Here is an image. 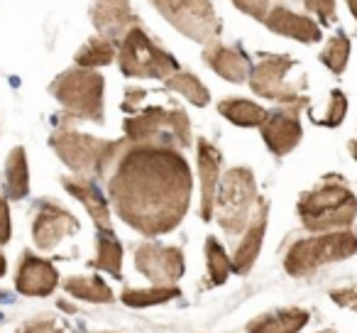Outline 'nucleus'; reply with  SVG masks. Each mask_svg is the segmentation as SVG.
I'll use <instances>...</instances> for the list:
<instances>
[{"instance_id": "24", "label": "nucleus", "mask_w": 357, "mask_h": 333, "mask_svg": "<svg viewBox=\"0 0 357 333\" xmlns=\"http://www.w3.org/2000/svg\"><path fill=\"white\" fill-rule=\"evenodd\" d=\"M93 267L103 269V272L120 277V267H123V245L115 238L113 230H98V253H96Z\"/></svg>"}, {"instance_id": "8", "label": "nucleus", "mask_w": 357, "mask_h": 333, "mask_svg": "<svg viewBox=\"0 0 357 333\" xmlns=\"http://www.w3.org/2000/svg\"><path fill=\"white\" fill-rule=\"evenodd\" d=\"M149 3L169 25L201 45L213 42L223 30V22L215 15L211 0H149Z\"/></svg>"}, {"instance_id": "30", "label": "nucleus", "mask_w": 357, "mask_h": 333, "mask_svg": "<svg viewBox=\"0 0 357 333\" xmlns=\"http://www.w3.org/2000/svg\"><path fill=\"white\" fill-rule=\"evenodd\" d=\"M206 262H208V274H211V279H213V284H223L225 279H228L230 269H233V262H230L223 245L215 238L206 240Z\"/></svg>"}, {"instance_id": "38", "label": "nucleus", "mask_w": 357, "mask_h": 333, "mask_svg": "<svg viewBox=\"0 0 357 333\" xmlns=\"http://www.w3.org/2000/svg\"><path fill=\"white\" fill-rule=\"evenodd\" d=\"M347 8H350L352 17H355V20H357V0H347Z\"/></svg>"}, {"instance_id": "34", "label": "nucleus", "mask_w": 357, "mask_h": 333, "mask_svg": "<svg viewBox=\"0 0 357 333\" xmlns=\"http://www.w3.org/2000/svg\"><path fill=\"white\" fill-rule=\"evenodd\" d=\"M144 96H147V91L137 89V86H130V89H125V98H123V110H125V113H135V110L142 105Z\"/></svg>"}, {"instance_id": "16", "label": "nucleus", "mask_w": 357, "mask_h": 333, "mask_svg": "<svg viewBox=\"0 0 357 333\" xmlns=\"http://www.w3.org/2000/svg\"><path fill=\"white\" fill-rule=\"evenodd\" d=\"M267 214H269V204L262 199H257L255 214L250 216V223L245 225L243 243H240L238 250H235V258H233L235 272H240V274L250 272V267H252L255 260H257L259 248H262V240H264V230H267Z\"/></svg>"}, {"instance_id": "36", "label": "nucleus", "mask_w": 357, "mask_h": 333, "mask_svg": "<svg viewBox=\"0 0 357 333\" xmlns=\"http://www.w3.org/2000/svg\"><path fill=\"white\" fill-rule=\"evenodd\" d=\"M331 299L340 306H350L357 311V289H335L331 292Z\"/></svg>"}, {"instance_id": "12", "label": "nucleus", "mask_w": 357, "mask_h": 333, "mask_svg": "<svg viewBox=\"0 0 357 333\" xmlns=\"http://www.w3.org/2000/svg\"><path fill=\"white\" fill-rule=\"evenodd\" d=\"M79 230V221L61 209L54 201H40L37 204L35 223H32V238L40 250H54L66 235Z\"/></svg>"}, {"instance_id": "37", "label": "nucleus", "mask_w": 357, "mask_h": 333, "mask_svg": "<svg viewBox=\"0 0 357 333\" xmlns=\"http://www.w3.org/2000/svg\"><path fill=\"white\" fill-rule=\"evenodd\" d=\"M25 333H59V328H56L54 321H47V318H42V321H30V323H27Z\"/></svg>"}, {"instance_id": "33", "label": "nucleus", "mask_w": 357, "mask_h": 333, "mask_svg": "<svg viewBox=\"0 0 357 333\" xmlns=\"http://www.w3.org/2000/svg\"><path fill=\"white\" fill-rule=\"evenodd\" d=\"M233 6L243 10L245 15L255 17L257 22H264L269 13V0H233Z\"/></svg>"}, {"instance_id": "32", "label": "nucleus", "mask_w": 357, "mask_h": 333, "mask_svg": "<svg viewBox=\"0 0 357 333\" xmlns=\"http://www.w3.org/2000/svg\"><path fill=\"white\" fill-rule=\"evenodd\" d=\"M308 13L321 20V25H333L335 22V0H303Z\"/></svg>"}, {"instance_id": "3", "label": "nucleus", "mask_w": 357, "mask_h": 333, "mask_svg": "<svg viewBox=\"0 0 357 333\" xmlns=\"http://www.w3.org/2000/svg\"><path fill=\"white\" fill-rule=\"evenodd\" d=\"M52 96L61 103L66 115L74 120L103 123V94L105 81L98 71L74 66L66 69L52 81Z\"/></svg>"}, {"instance_id": "21", "label": "nucleus", "mask_w": 357, "mask_h": 333, "mask_svg": "<svg viewBox=\"0 0 357 333\" xmlns=\"http://www.w3.org/2000/svg\"><path fill=\"white\" fill-rule=\"evenodd\" d=\"M308 323V311L303 309H282L248 323V333H298Z\"/></svg>"}, {"instance_id": "35", "label": "nucleus", "mask_w": 357, "mask_h": 333, "mask_svg": "<svg viewBox=\"0 0 357 333\" xmlns=\"http://www.w3.org/2000/svg\"><path fill=\"white\" fill-rule=\"evenodd\" d=\"M10 211H8V199L0 196V245H6L10 240Z\"/></svg>"}, {"instance_id": "25", "label": "nucleus", "mask_w": 357, "mask_h": 333, "mask_svg": "<svg viewBox=\"0 0 357 333\" xmlns=\"http://www.w3.org/2000/svg\"><path fill=\"white\" fill-rule=\"evenodd\" d=\"M167 81V89L174 91V94L184 96L186 101H191L194 105H208L211 101V94L208 89L204 86V81H199V76L191 74V71H174Z\"/></svg>"}, {"instance_id": "19", "label": "nucleus", "mask_w": 357, "mask_h": 333, "mask_svg": "<svg viewBox=\"0 0 357 333\" xmlns=\"http://www.w3.org/2000/svg\"><path fill=\"white\" fill-rule=\"evenodd\" d=\"M264 25L272 32L284 37H291L303 45H313V42H321V27L306 15H298V13L289 10L284 6L269 8L267 17H264Z\"/></svg>"}, {"instance_id": "15", "label": "nucleus", "mask_w": 357, "mask_h": 333, "mask_svg": "<svg viewBox=\"0 0 357 333\" xmlns=\"http://www.w3.org/2000/svg\"><path fill=\"white\" fill-rule=\"evenodd\" d=\"M59 284V272L52 262L32 253H22L20 267L15 274V287L25 297H47Z\"/></svg>"}, {"instance_id": "27", "label": "nucleus", "mask_w": 357, "mask_h": 333, "mask_svg": "<svg viewBox=\"0 0 357 333\" xmlns=\"http://www.w3.org/2000/svg\"><path fill=\"white\" fill-rule=\"evenodd\" d=\"M64 289L76 299H86V302L96 304H108L113 302V292L100 277H69L64 282Z\"/></svg>"}, {"instance_id": "9", "label": "nucleus", "mask_w": 357, "mask_h": 333, "mask_svg": "<svg viewBox=\"0 0 357 333\" xmlns=\"http://www.w3.org/2000/svg\"><path fill=\"white\" fill-rule=\"evenodd\" d=\"M296 66V59L287 54H259V61L250 71V86L257 96L279 101L282 105H303L308 98L301 94V84L289 81V71Z\"/></svg>"}, {"instance_id": "26", "label": "nucleus", "mask_w": 357, "mask_h": 333, "mask_svg": "<svg viewBox=\"0 0 357 333\" xmlns=\"http://www.w3.org/2000/svg\"><path fill=\"white\" fill-rule=\"evenodd\" d=\"M118 57L115 42L105 40V37H91L79 52H76V66L84 69H96V66H108L110 61Z\"/></svg>"}, {"instance_id": "1", "label": "nucleus", "mask_w": 357, "mask_h": 333, "mask_svg": "<svg viewBox=\"0 0 357 333\" xmlns=\"http://www.w3.org/2000/svg\"><path fill=\"white\" fill-rule=\"evenodd\" d=\"M103 179L118 216L147 238L174 230L189 211L191 170L172 140H120Z\"/></svg>"}, {"instance_id": "41", "label": "nucleus", "mask_w": 357, "mask_h": 333, "mask_svg": "<svg viewBox=\"0 0 357 333\" xmlns=\"http://www.w3.org/2000/svg\"><path fill=\"white\" fill-rule=\"evenodd\" d=\"M318 333H335V331H331V328H328V331H318Z\"/></svg>"}, {"instance_id": "17", "label": "nucleus", "mask_w": 357, "mask_h": 333, "mask_svg": "<svg viewBox=\"0 0 357 333\" xmlns=\"http://www.w3.org/2000/svg\"><path fill=\"white\" fill-rule=\"evenodd\" d=\"M204 61L218 76H223L225 81H230V84H243L250 74L248 54H245L243 50H238V47H225L223 42H218V40L206 45Z\"/></svg>"}, {"instance_id": "23", "label": "nucleus", "mask_w": 357, "mask_h": 333, "mask_svg": "<svg viewBox=\"0 0 357 333\" xmlns=\"http://www.w3.org/2000/svg\"><path fill=\"white\" fill-rule=\"evenodd\" d=\"M218 110L233 125H243V128H259L264 115H267V110L262 105H257L255 101L248 98H223Z\"/></svg>"}, {"instance_id": "10", "label": "nucleus", "mask_w": 357, "mask_h": 333, "mask_svg": "<svg viewBox=\"0 0 357 333\" xmlns=\"http://www.w3.org/2000/svg\"><path fill=\"white\" fill-rule=\"evenodd\" d=\"M123 128L125 140H130V142H149V140L172 138L178 147H189L191 145V123L189 115L181 108L149 105L139 115L125 120Z\"/></svg>"}, {"instance_id": "28", "label": "nucleus", "mask_w": 357, "mask_h": 333, "mask_svg": "<svg viewBox=\"0 0 357 333\" xmlns=\"http://www.w3.org/2000/svg\"><path fill=\"white\" fill-rule=\"evenodd\" d=\"M178 289L174 287H162V284H154L152 289H125L123 292V302L128 306H154V304H164L172 302V299L178 297Z\"/></svg>"}, {"instance_id": "7", "label": "nucleus", "mask_w": 357, "mask_h": 333, "mask_svg": "<svg viewBox=\"0 0 357 333\" xmlns=\"http://www.w3.org/2000/svg\"><path fill=\"white\" fill-rule=\"evenodd\" d=\"M50 145L54 152L61 157V162L74 170L79 177H98L103 179L105 170H108L110 159H113L118 142H108V140L91 138V135L76 133L71 128H59L52 135Z\"/></svg>"}, {"instance_id": "31", "label": "nucleus", "mask_w": 357, "mask_h": 333, "mask_svg": "<svg viewBox=\"0 0 357 333\" xmlns=\"http://www.w3.org/2000/svg\"><path fill=\"white\" fill-rule=\"evenodd\" d=\"M345 113H347V98H345V94H342L340 89H333V94H331V105H328L326 115H323L321 120H316V123L328 125V128H335V125H340V123H342Z\"/></svg>"}, {"instance_id": "18", "label": "nucleus", "mask_w": 357, "mask_h": 333, "mask_svg": "<svg viewBox=\"0 0 357 333\" xmlns=\"http://www.w3.org/2000/svg\"><path fill=\"white\" fill-rule=\"evenodd\" d=\"M220 157L218 147L208 140H199V175H201V219H213L215 191L220 179Z\"/></svg>"}, {"instance_id": "6", "label": "nucleus", "mask_w": 357, "mask_h": 333, "mask_svg": "<svg viewBox=\"0 0 357 333\" xmlns=\"http://www.w3.org/2000/svg\"><path fill=\"white\" fill-rule=\"evenodd\" d=\"M120 71L128 79H169L178 61L157 45L139 25L130 27L118 47Z\"/></svg>"}, {"instance_id": "11", "label": "nucleus", "mask_w": 357, "mask_h": 333, "mask_svg": "<svg viewBox=\"0 0 357 333\" xmlns=\"http://www.w3.org/2000/svg\"><path fill=\"white\" fill-rule=\"evenodd\" d=\"M135 265L137 269L149 279L152 284H162V287H172L176 279L184 277V253L172 245H159V243H144L135 250Z\"/></svg>"}, {"instance_id": "39", "label": "nucleus", "mask_w": 357, "mask_h": 333, "mask_svg": "<svg viewBox=\"0 0 357 333\" xmlns=\"http://www.w3.org/2000/svg\"><path fill=\"white\" fill-rule=\"evenodd\" d=\"M6 269H8V262H6V255L0 253V277L6 274Z\"/></svg>"}, {"instance_id": "13", "label": "nucleus", "mask_w": 357, "mask_h": 333, "mask_svg": "<svg viewBox=\"0 0 357 333\" xmlns=\"http://www.w3.org/2000/svg\"><path fill=\"white\" fill-rule=\"evenodd\" d=\"M298 105H287V108H277L272 113L264 115L262 120V140L277 157L289 154L298 142H301V120H298Z\"/></svg>"}, {"instance_id": "29", "label": "nucleus", "mask_w": 357, "mask_h": 333, "mask_svg": "<svg viewBox=\"0 0 357 333\" xmlns=\"http://www.w3.org/2000/svg\"><path fill=\"white\" fill-rule=\"evenodd\" d=\"M350 59V40L345 32H337L331 37V42L326 45V50L321 52V61L333 71V74H342Z\"/></svg>"}, {"instance_id": "20", "label": "nucleus", "mask_w": 357, "mask_h": 333, "mask_svg": "<svg viewBox=\"0 0 357 333\" xmlns=\"http://www.w3.org/2000/svg\"><path fill=\"white\" fill-rule=\"evenodd\" d=\"M64 189L69 191L74 199H79L86 206V211L91 214L93 223L98 225V230H113L110 223V211H108V201L100 194V189L93 184L91 177H64L61 179Z\"/></svg>"}, {"instance_id": "2", "label": "nucleus", "mask_w": 357, "mask_h": 333, "mask_svg": "<svg viewBox=\"0 0 357 333\" xmlns=\"http://www.w3.org/2000/svg\"><path fill=\"white\" fill-rule=\"evenodd\" d=\"M296 211L306 230L313 233L342 230L355 221L357 199L342 177H326L318 186L301 194Z\"/></svg>"}, {"instance_id": "5", "label": "nucleus", "mask_w": 357, "mask_h": 333, "mask_svg": "<svg viewBox=\"0 0 357 333\" xmlns=\"http://www.w3.org/2000/svg\"><path fill=\"white\" fill-rule=\"evenodd\" d=\"M255 204H257V184L252 172L248 167H233L225 172L223 182H218L213 204V216L218 219L220 228L228 235L243 233V228L250 223Z\"/></svg>"}, {"instance_id": "40", "label": "nucleus", "mask_w": 357, "mask_h": 333, "mask_svg": "<svg viewBox=\"0 0 357 333\" xmlns=\"http://www.w3.org/2000/svg\"><path fill=\"white\" fill-rule=\"evenodd\" d=\"M347 149H350V154L355 157V162H357V140H352V142L347 145Z\"/></svg>"}, {"instance_id": "4", "label": "nucleus", "mask_w": 357, "mask_h": 333, "mask_svg": "<svg viewBox=\"0 0 357 333\" xmlns=\"http://www.w3.org/2000/svg\"><path fill=\"white\" fill-rule=\"evenodd\" d=\"M357 253V235L350 230H333L316 238L294 240L284 253V269L291 277H306L323 265L347 260Z\"/></svg>"}, {"instance_id": "14", "label": "nucleus", "mask_w": 357, "mask_h": 333, "mask_svg": "<svg viewBox=\"0 0 357 333\" xmlns=\"http://www.w3.org/2000/svg\"><path fill=\"white\" fill-rule=\"evenodd\" d=\"M91 20L98 35L110 42H120L130 27L139 25L137 15L130 8V0H93Z\"/></svg>"}, {"instance_id": "22", "label": "nucleus", "mask_w": 357, "mask_h": 333, "mask_svg": "<svg viewBox=\"0 0 357 333\" xmlns=\"http://www.w3.org/2000/svg\"><path fill=\"white\" fill-rule=\"evenodd\" d=\"M30 191V172H27L25 147H15L6 162V194L10 199H25Z\"/></svg>"}]
</instances>
